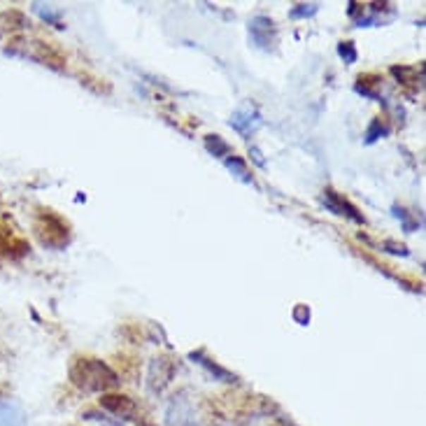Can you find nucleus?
<instances>
[{
	"label": "nucleus",
	"mask_w": 426,
	"mask_h": 426,
	"mask_svg": "<svg viewBox=\"0 0 426 426\" xmlns=\"http://www.w3.org/2000/svg\"><path fill=\"white\" fill-rule=\"evenodd\" d=\"M71 379L84 391H107L119 384L117 373L100 359H75L71 363Z\"/></svg>",
	"instance_id": "obj_1"
},
{
	"label": "nucleus",
	"mask_w": 426,
	"mask_h": 426,
	"mask_svg": "<svg viewBox=\"0 0 426 426\" xmlns=\"http://www.w3.org/2000/svg\"><path fill=\"white\" fill-rule=\"evenodd\" d=\"M35 233L42 245L54 247V250H61L63 245H68V224L49 210L37 217Z\"/></svg>",
	"instance_id": "obj_2"
},
{
	"label": "nucleus",
	"mask_w": 426,
	"mask_h": 426,
	"mask_svg": "<svg viewBox=\"0 0 426 426\" xmlns=\"http://www.w3.org/2000/svg\"><path fill=\"white\" fill-rule=\"evenodd\" d=\"M166 426H200V415L187 394H177V396L168 403L166 410Z\"/></svg>",
	"instance_id": "obj_3"
},
{
	"label": "nucleus",
	"mask_w": 426,
	"mask_h": 426,
	"mask_svg": "<svg viewBox=\"0 0 426 426\" xmlns=\"http://www.w3.org/2000/svg\"><path fill=\"white\" fill-rule=\"evenodd\" d=\"M250 35H252V42L257 44V47L270 51L275 47V42H277L275 21L270 17H263V14H259V17H254L250 21Z\"/></svg>",
	"instance_id": "obj_4"
},
{
	"label": "nucleus",
	"mask_w": 426,
	"mask_h": 426,
	"mask_svg": "<svg viewBox=\"0 0 426 426\" xmlns=\"http://www.w3.org/2000/svg\"><path fill=\"white\" fill-rule=\"evenodd\" d=\"M175 373V366L173 361L166 359V356H159V359L152 361L150 366V375H147V387H150L152 394H161L170 384Z\"/></svg>",
	"instance_id": "obj_5"
},
{
	"label": "nucleus",
	"mask_w": 426,
	"mask_h": 426,
	"mask_svg": "<svg viewBox=\"0 0 426 426\" xmlns=\"http://www.w3.org/2000/svg\"><path fill=\"white\" fill-rule=\"evenodd\" d=\"M231 128H236L240 135H252L254 130H257L261 126V114L259 110L254 107L252 103H245L240 105L238 110L233 112V117H231Z\"/></svg>",
	"instance_id": "obj_6"
},
{
	"label": "nucleus",
	"mask_w": 426,
	"mask_h": 426,
	"mask_svg": "<svg viewBox=\"0 0 426 426\" xmlns=\"http://www.w3.org/2000/svg\"><path fill=\"white\" fill-rule=\"evenodd\" d=\"M28 252V243L12 233L7 224H0V259H19Z\"/></svg>",
	"instance_id": "obj_7"
},
{
	"label": "nucleus",
	"mask_w": 426,
	"mask_h": 426,
	"mask_svg": "<svg viewBox=\"0 0 426 426\" xmlns=\"http://www.w3.org/2000/svg\"><path fill=\"white\" fill-rule=\"evenodd\" d=\"M324 205L329 207V210L333 212V214H338V217H347V219H352V221H356V224H363V217L359 214V210L350 203V200H345L340 193H336L333 189H327L324 191Z\"/></svg>",
	"instance_id": "obj_8"
},
{
	"label": "nucleus",
	"mask_w": 426,
	"mask_h": 426,
	"mask_svg": "<svg viewBox=\"0 0 426 426\" xmlns=\"http://www.w3.org/2000/svg\"><path fill=\"white\" fill-rule=\"evenodd\" d=\"M100 406H103L107 413L123 417V420H130V417L135 415V403L128 396H119V394H105V396L100 398Z\"/></svg>",
	"instance_id": "obj_9"
},
{
	"label": "nucleus",
	"mask_w": 426,
	"mask_h": 426,
	"mask_svg": "<svg viewBox=\"0 0 426 426\" xmlns=\"http://www.w3.org/2000/svg\"><path fill=\"white\" fill-rule=\"evenodd\" d=\"M0 426H26V415L17 403H0Z\"/></svg>",
	"instance_id": "obj_10"
},
{
	"label": "nucleus",
	"mask_w": 426,
	"mask_h": 426,
	"mask_svg": "<svg viewBox=\"0 0 426 426\" xmlns=\"http://www.w3.org/2000/svg\"><path fill=\"white\" fill-rule=\"evenodd\" d=\"M189 356H191V359L196 361V363H200V366H203V368L210 370V373H212L217 379H221V382H236V375H231L229 370H224L221 366H217V363H212L203 352H191Z\"/></svg>",
	"instance_id": "obj_11"
},
{
	"label": "nucleus",
	"mask_w": 426,
	"mask_h": 426,
	"mask_svg": "<svg viewBox=\"0 0 426 426\" xmlns=\"http://www.w3.org/2000/svg\"><path fill=\"white\" fill-rule=\"evenodd\" d=\"M205 150L214 154L217 159H229L231 154H233V150H231V145L224 140L221 135H207L205 138Z\"/></svg>",
	"instance_id": "obj_12"
},
{
	"label": "nucleus",
	"mask_w": 426,
	"mask_h": 426,
	"mask_svg": "<svg viewBox=\"0 0 426 426\" xmlns=\"http://www.w3.org/2000/svg\"><path fill=\"white\" fill-rule=\"evenodd\" d=\"M224 164H226V168L238 177L240 182H247V184L252 182V175H250V170H247V164L240 157H236V154H231V157L224 161Z\"/></svg>",
	"instance_id": "obj_13"
},
{
	"label": "nucleus",
	"mask_w": 426,
	"mask_h": 426,
	"mask_svg": "<svg viewBox=\"0 0 426 426\" xmlns=\"http://www.w3.org/2000/svg\"><path fill=\"white\" fill-rule=\"evenodd\" d=\"M389 133V126L382 121V117H377V119H373L370 121V126H368V130H366V142L370 145V142H375V140H379L382 135H387Z\"/></svg>",
	"instance_id": "obj_14"
},
{
	"label": "nucleus",
	"mask_w": 426,
	"mask_h": 426,
	"mask_svg": "<svg viewBox=\"0 0 426 426\" xmlns=\"http://www.w3.org/2000/svg\"><path fill=\"white\" fill-rule=\"evenodd\" d=\"M317 10H320V5H315V3H310V5L300 3V5H296V7H291L289 17H291V19H308V17H312V14H317Z\"/></svg>",
	"instance_id": "obj_15"
},
{
	"label": "nucleus",
	"mask_w": 426,
	"mask_h": 426,
	"mask_svg": "<svg viewBox=\"0 0 426 426\" xmlns=\"http://www.w3.org/2000/svg\"><path fill=\"white\" fill-rule=\"evenodd\" d=\"M394 214H396L398 217V219L403 221V226H406V231H408V233H413V231H417V226H420V221H417V219H413V217H410L408 214V210H403V207H394Z\"/></svg>",
	"instance_id": "obj_16"
},
{
	"label": "nucleus",
	"mask_w": 426,
	"mask_h": 426,
	"mask_svg": "<svg viewBox=\"0 0 426 426\" xmlns=\"http://www.w3.org/2000/svg\"><path fill=\"white\" fill-rule=\"evenodd\" d=\"M338 54H340V59H343L345 63H354V61H356V47H354V42H340V44H338Z\"/></svg>",
	"instance_id": "obj_17"
},
{
	"label": "nucleus",
	"mask_w": 426,
	"mask_h": 426,
	"mask_svg": "<svg viewBox=\"0 0 426 426\" xmlns=\"http://www.w3.org/2000/svg\"><path fill=\"white\" fill-rule=\"evenodd\" d=\"M252 154H254V159H257V164L259 166H266V161L261 159V154H259V150H252Z\"/></svg>",
	"instance_id": "obj_18"
}]
</instances>
